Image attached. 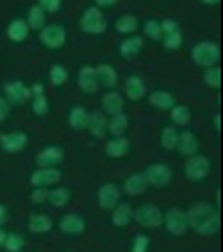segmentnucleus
Masks as SVG:
<instances>
[{"mask_svg": "<svg viewBox=\"0 0 223 252\" xmlns=\"http://www.w3.org/2000/svg\"><path fill=\"white\" fill-rule=\"evenodd\" d=\"M187 214V225L201 236H214L221 227V214H219L217 205L210 203H194Z\"/></svg>", "mask_w": 223, "mask_h": 252, "instance_id": "f257e3e1", "label": "nucleus"}, {"mask_svg": "<svg viewBox=\"0 0 223 252\" xmlns=\"http://www.w3.org/2000/svg\"><path fill=\"white\" fill-rule=\"evenodd\" d=\"M219 59H221V50L212 41H198L196 45L191 47V61L203 70L219 65Z\"/></svg>", "mask_w": 223, "mask_h": 252, "instance_id": "f03ea898", "label": "nucleus"}, {"mask_svg": "<svg viewBox=\"0 0 223 252\" xmlns=\"http://www.w3.org/2000/svg\"><path fill=\"white\" fill-rule=\"evenodd\" d=\"M210 171H212V162H210V158L201 156V153L187 158L185 167H183L185 178L191 180V183H201V180H205L207 176H210Z\"/></svg>", "mask_w": 223, "mask_h": 252, "instance_id": "7ed1b4c3", "label": "nucleus"}, {"mask_svg": "<svg viewBox=\"0 0 223 252\" xmlns=\"http://www.w3.org/2000/svg\"><path fill=\"white\" fill-rule=\"evenodd\" d=\"M79 27H81V32H86V34H93V36H97V34H104V32H106L108 23H106V16H104V11H99L95 5H93V7H86V11L81 14Z\"/></svg>", "mask_w": 223, "mask_h": 252, "instance_id": "20e7f679", "label": "nucleus"}, {"mask_svg": "<svg viewBox=\"0 0 223 252\" xmlns=\"http://www.w3.org/2000/svg\"><path fill=\"white\" fill-rule=\"evenodd\" d=\"M133 223H138L140 227H160L162 225V210L154 203H144L138 210H133Z\"/></svg>", "mask_w": 223, "mask_h": 252, "instance_id": "39448f33", "label": "nucleus"}, {"mask_svg": "<svg viewBox=\"0 0 223 252\" xmlns=\"http://www.w3.org/2000/svg\"><path fill=\"white\" fill-rule=\"evenodd\" d=\"M144 180H147V187H154V189H165L169 187L171 183V169L162 162H156V164H149L147 169L142 171Z\"/></svg>", "mask_w": 223, "mask_h": 252, "instance_id": "423d86ee", "label": "nucleus"}, {"mask_svg": "<svg viewBox=\"0 0 223 252\" xmlns=\"http://www.w3.org/2000/svg\"><path fill=\"white\" fill-rule=\"evenodd\" d=\"M162 225L167 227L171 236H183L190 225H187V214L181 207H169L167 212H162Z\"/></svg>", "mask_w": 223, "mask_h": 252, "instance_id": "0eeeda50", "label": "nucleus"}, {"mask_svg": "<svg viewBox=\"0 0 223 252\" xmlns=\"http://www.w3.org/2000/svg\"><path fill=\"white\" fill-rule=\"evenodd\" d=\"M38 38L45 47L50 50H61L68 41V32H65L64 25H59V23H52V25H45L41 32H38Z\"/></svg>", "mask_w": 223, "mask_h": 252, "instance_id": "6e6552de", "label": "nucleus"}, {"mask_svg": "<svg viewBox=\"0 0 223 252\" xmlns=\"http://www.w3.org/2000/svg\"><path fill=\"white\" fill-rule=\"evenodd\" d=\"M2 97L9 101V106H21L32 99V90H30V86L23 84V81H7Z\"/></svg>", "mask_w": 223, "mask_h": 252, "instance_id": "1a4fd4ad", "label": "nucleus"}, {"mask_svg": "<svg viewBox=\"0 0 223 252\" xmlns=\"http://www.w3.org/2000/svg\"><path fill=\"white\" fill-rule=\"evenodd\" d=\"M61 178H64V173H61L59 167L36 169V171L30 176V185H32V187H48L50 189V185L61 183Z\"/></svg>", "mask_w": 223, "mask_h": 252, "instance_id": "9d476101", "label": "nucleus"}, {"mask_svg": "<svg viewBox=\"0 0 223 252\" xmlns=\"http://www.w3.org/2000/svg\"><path fill=\"white\" fill-rule=\"evenodd\" d=\"M120 196H122V189L117 187L115 183H104L97 189V203H99L101 210L111 212L117 203H120Z\"/></svg>", "mask_w": 223, "mask_h": 252, "instance_id": "9b49d317", "label": "nucleus"}, {"mask_svg": "<svg viewBox=\"0 0 223 252\" xmlns=\"http://www.w3.org/2000/svg\"><path fill=\"white\" fill-rule=\"evenodd\" d=\"M147 84H144V79L138 77V74H131V77L124 79V97L131 101H140L147 97Z\"/></svg>", "mask_w": 223, "mask_h": 252, "instance_id": "f8f14e48", "label": "nucleus"}, {"mask_svg": "<svg viewBox=\"0 0 223 252\" xmlns=\"http://www.w3.org/2000/svg\"><path fill=\"white\" fill-rule=\"evenodd\" d=\"M101 113L106 117H113L117 113H124V97L122 93H117V90H108L104 93L101 97Z\"/></svg>", "mask_w": 223, "mask_h": 252, "instance_id": "ddd939ff", "label": "nucleus"}, {"mask_svg": "<svg viewBox=\"0 0 223 252\" xmlns=\"http://www.w3.org/2000/svg\"><path fill=\"white\" fill-rule=\"evenodd\" d=\"M59 230L68 236H79L86 232V220L79 214H65L59 219Z\"/></svg>", "mask_w": 223, "mask_h": 252, "instance_id": "4468645a", "label": "nucleus"}, {"mask_svg": "<svg viewBox=\"0 0 223 252\" xmlns=\"http://www.w3.org/2000/svg\"><path fill=\"white\" fill-rule=\"evenodd\" d=\"M77 84L84 93H97L101 88L99 86V79H97V72H95V65H84L77 74Z\"/></svg>", "mask_w": 223, "mask_h": 252, "instance_id": "2eb2a0df", "label": "nucleus"}, {"mask_svg": "<svg viewBox=\"0 0 223 252\" xmlns=\"http://www.w3.org/2000/svg\"><path fill=\"white\" fill-rule=\"evenodd\" d=\"M176 151L181 153L183 158H191L198 153V137L191 131H178V144Z\"/></svg>", "mask_w": 223, "mask_h": 252, "instance_id": "dca6fc26", "label": "nucleus"}, {"mask_svg": "<svg viewBox=\"0 0 223 252\" xmlns=\"http://www.w3.org/2000/svg\"><path fill=\"white\" fill-rule=\"evenodd\" d=\"M0 147L5 149L7 153H21L27 147V135L21 131L5 133V135H0Z\"/></svg>", "mask_w": 223, "mask_h": 252, "instance_id": "f3484780", "label": "nucleus"}, {"mask_svg": "<svg viewBox=\"0 0 223 252\" xmlns=\"http://www.w3.org/2000/svg\"><path fill=\"white\" fill-rule=\"evenodd\" d=\"M61 160H64V151H61V147H45V149H41L38 156H36L38 169L57 167V164H61Z\"/></svg>", "mask_w": 223, "mask_h": 252, "instance_id": "a211bd4d", "label": "nucleus"}, {"mask_svg": "<svg viewBox=\"0 0 223 252\" xmlns=\"http://www.w3.org/2000/svg\"><path fill=\"white\" fill-rule=\"evenodd\" d=\"M106 126H108V117L104 115L101 110H93V113H88L86 131L91 133L93 137H104L106 135Z\"/></svg>", "mask_w": 223, "mask_h": 252, "instance_id": "6ab92c4d", "label": "nucleus"}, {"mask_svg": "<svg viewBox=\"0 0 223 252\" xmlns=\"http://www.w3.org/2000/svg\"><path fill=\"white\" fill-rule=\"evenodd\" d=\"M111 223L115 227H128L133 223V207L128 203H117L111 210Z\"/></svg>", "mask_w": 223, "mask_h": 252, "instance_id": "aec40b11", "label": "nucleus"}, {"mask_svg": "<svg viewBox=\"0 0 223 252\" xmlns=\"http://www.w3.org/2000/svg\"><path fill=\"white\" fill-rule=\"evenodd\" d=\"M147 97H149V104L158 110H171L176 106L174 94L169 90H151V93H147Z\"/></svg>", "mask_w": 223, "mask_h": 252, "instance_id": "412c9836", "label": "nucleus"}, {"mask_svg": "<svg viewBox=\"0 0 223 252\" xmlns=\"http://www.w3.org/2000/svg\"><path fill=\"white\" fill-rule=\"evenodd\" d=\"M95 72H97V79H99V86H104V88L113 90L117 86V81H120V77H117V70L113 68L111 63H101V65H95Z\"/></svg>", "mask_w": 223, "mask_h": 252, "instance_id": "4be33fe9", "label": "nucleus"}, {"mask_svg": "<svg viewBox=\"0 0 223 252\" xmlns=\"http://www.w3.org/2000/svg\"><path fill=\"white\" fill-rule=\"evenodd\" d=\"M142 47H144V38H140V36H127V38H122V43H120V47H117V52H120V57H124V59H133L135 54H140L142 52Z\"/></svg>", "mask_w": 223, "mask_h": 252, "instance_id": "5701e85b", "label": "nucleus"}, {"mask_svg": "<svg viewBox=\"0 0 223 252\" xmlns=\"http://www.w3.org/2000/svg\"><path fill=\"white\" fill-rule=\"evenodd\" d=\"M128 151H131V142L127 137H111L104 144V153L108 158H124Z\"/></svg>", "mask_w": 223, "mask_h": 252, "instance_id": "b1692460", "label": "nucleus"}, {"mask_svg": "<svg viewBox=\"0 0 223 252\" xmlns=\"http://www.w3.org/2000/svg\"><path fill=\"white\" fill-rule=\"evenodd\" d=\"M122 189L127 196H142L149 187H147V180H144L142 173H131L122 183Z\"/></svg>", "mask_w": 223, "mask_h": 252, "instance_id": "393cba45", "label": "nucleus"}, {"mask_svg": "<svg viewBox=\"0 0 223 252\" xmlns=\"http://www.w3.org/2000/svg\"><path fill=\"white\" fill-rule=\"evenodd\" d=\"M128 124H131V120H128L127 113H117V115L108 117L106 133H111L113 137H124V133L128 131Z\"/></svg>", "mask_w": 223, "mask_h": 252, "instance_id": "a878e982", "label": "nucleus"}, {"mask_svg": "<svg viewBox=\"0 0 223 252\" xmlns=\"http://www.w3.org/2000/svg\"><path fill=\"white\" fill-rule=\"evenodd\" d=\"M52 227H54V223L48 214H32L30 220H27V230L32 232V234H48Z\"/></svg>", "mask_w": 223, "mask_h": 252, "instance_id": "bb28decb", "label": "nucleus"}, {"mask_svg": "<svg viewBox=\"0 0 223 252\" xmlns=\"http://www.w3.org/2000/svg\"><path fill=\"white\" fill-rule=\"evenodd\" d=\"M27 36H30V27H27V23L23 21V18H16V21H11L9 25H7V38H9V41L23 43Z\"/></svg>", "mask_w": 223, "mask_h": 252, "instance_id": "cd10ccee", "label": "nucleus"}, {"mask_svg": "<svg viewBox=\"0 0 223 252\" xmlns=\"http://www.w3.org/2000/svg\"><path fill=\"white\" fill-rule=\"evenodd\" d=\"M138 27H140V18L135 14H122L115 21V30L120 34H127V36H133Z\"/></svg>", "mask_w": 223, "mask_h": 252, "instance_id": "c85d7f7f", "label": "nucleus"}, {"mask_svg": "<svg viewBox=\"0 0 223 252\" xmlns=\"http://www.w3.org/2000/svg\"><path fill=\"white\" fill-rule=\"evenodd\" d=\"M68 122L74 131H86V124H88V110H86V106H81V104L72 106V108H70V115H68Z\"/></svg>", "mask_w": 223, "mask_h": 252, "instance_id": "c756f323", "label": "nucleus"}, {"mask_svg": "<svg viewBox=\"0 0 223 252\" xmlns=\"http://www.w3.org/2000/svg\"><path fill=\"white\" fill-rule=\"evenodd\" d=\"M45 21H48V16L38 9V5L30 7V11H27V18H25V23H27V27H30V30H38V32H41L43 27L48 25Z\"/></svg>", "mask_w": 223, "mask_h": 252, "instance_id": "7c9ffc66", "label": "nucleus"}, {"mask_svg": "<svg viewBox=\"0 0 223 252\" xmlns=\"http://www.w3.org/2000/svg\"><path fill=\"white\" fill-rule=\"evenodd\" d=\"M70 198H72L70 187H54L48 196V203L54 205V207H65V205L70 203Z\"/></svg>", "mask_w": 223, "mask_h": 252, "instance_id": "2f4dec72", "label": "nucleus"}, {"mask_svg": "<svg viewBox=\"0 0 223 252\" xmlns=\"http://www.w3.org/2000/svg\"><path fill=\"white\" fill-rule=\"evenodd\" d=\"M176 144H178V128L176 126H165L162 133H160V147L167 149V151H174Z\"/></svg>", "mask_w": 223, "mask_h": 252, "instance_id": "473e14b6", "label": "nucleus"}, {"mask_svg": "<svg viewBox=\"0 0 223 252\" xmlns=\"http://www.w3.org/2000/svg\"><path fill=\"white\" fill-rule=\"evenodd\" d=\"M169 115H171V122H174L171 126H187V124H190V120H191L190 108H187V106H183V104H176L174 108L169 110Z\"/></svg>", "mask_w": 223, "mask_h": 252, "instance_id": "72a5a7b5", "label": "nucleus"}, {"mask_svg": "<svg viewBox=\"0 0 223 252\" xmlns=\"http://www.w3.org/2000/svg\"><path fill=\"white\" fill-rule=\"evenodd\" d=\"M142 32H144V38H149V41H162L160 21H156V18H149V21H144Z\"/></svg>", "mask_w": 223, "mask_h": 252, "instance_id": "f704fd0d", "label": "nucleus"}, {"mask_svg": "<svg viewBox=\"0 0 223 252\" xmlns=\"http://www.w3.org/2000/svg\"><path fill=\"white\" fill-rule=\"evenodd\" d=\"M203 84H205L207 88H212V90L221 88V68H219V65L207 68L205 72H203Z\"/></svg>", "mask_w": 223, "mask_h": 252, "instance_id": "c9c22d12", "label": "nucleus"}, {"mask_svg": "<svg viewBox=\"0 0 223 252\" xmlns=\"http://www.w3.org/2000/svg\"><path fill=\"white\" fill-rule=\"evenodd\" d=\"M2 248H5L7 252H23V248H25V236L16 234V232H11V234H7Z\"/></svg>", "mask_w": 223, "mask_h": 252, "instance_id": "e433bc0d", "label": "nucleus"}, {"mask_svg": "<svg viewBox=\"0 0 223 252\" xmlns=\"http://www.w3.org/2000/svg\"><path fill=\"white\" fill-rule=\"evenodd\" d=\"M68 81V70L64 65H52L50 68V84L54 86H64Z\"/></svg>", "mask_w": 223, "mask_h": 252, "instance_id": "4c0bfd02", "label": "nucleus"}, {"mask_svg": "<svg viewBox=\"0 0 223 252\" xmlns=\"http://www.w3.org/2000/svg\"><path fill=\"white\" fill-rule=\"evenodd\" d=\"M50 110V101L45 94H41V97H32V113L36 117H43L45 113Z\"/></svg>", "mask_w": 223, "mask_h": 252, "instance_id": "58836bf2", "label": "nucleus"}, {"mask_svg": "<svg viewBox=\"0 0 223 252\" xmlns=\"http://www.w3.org/2000/svg\"><path fill=\"white\" fill-rule=\"evenodd\" d=\"M149 246H151V239L140 232V234H135V239L131 243V252H149Z\"/></svg>", "mask_w": 223, "mask_h": 252, "instance_id": "ea45409f", "label": "nucleus"}, {"mask_svg": "<svg viewBox=\"0 0 223 252\" xmlns=\"http://www.w3.org/2000/svg\"><path fill=\"white\" fill-rule=\"evenodd\" d=\"M162 45H165L167 50H178V47L183 45V34L181 32H174V34L162 36Z\"/></svg>", "mask_w": 223, "mask_h": 252, "instance_id": "a19ab883", "label": "nucleus"}, {"mask_svg": "<svg viewBox=\"0 0 223 252\" xmlns=\"http://www.w3.org/2000/svg\"><path fill=\"white\" fill-rule=\"evenodd\" d=\"M38 9L43 11V14H57L59 9H61V0H41L38 2Z\"/></svg>", "mask_w": 223, "mask_h": 252, "instance_id": "79ce46f5", "label": "nucleus"}, {"mask_svg": "<svg viewBox=\"0 0 223 252\" xmlns=\"http://www.w3.org/2000/svg\"><path fill=\"white\" fill-rule=\"evenodd\" d=\"M160 30H162V36H167V34L181 32V27H178V21H174V18H165V21H160Z\"/></svg>", "mask_w": 223, "mask_h": 252, "instance_id": "37998d69", "label": "nucleus"}, {"mask_svg": "<svg viewBox=\"0 0 223 252\" xmlns=\"http://www.w3.org/2000/svg\"><path fill=\"white\" fill-rule=\"evenodd\" d=\"M48 196H50V189H48V187H34V191H32V203H36V205L48 203Z\"/></svg>", "mask_w": 223, "mask_h": 252, "instance_id": "c03bdc74", "label": "nucleus"}, {"mask_svg": "<svg viewBox=\"0 0 223 252\" xmlns=\"http://www.w3.org/2000/svg\"><path fill=\"white\" fill-rule=\"evenodd\" d=\"M9 113H11V106H9V101L0 94V122H5L7 117H9Z\"/></svg>", "mask_w": 223, "mask_h": 252, "instance_id": "a18cd8bd", "label": "nucleus"}, {"mask_svg": "<svg viewBox=\"0 0 223 252\" xmlns=\"http://www.w3.org/2000/svg\"><path fill=\"white\" fill-rule=\"evenodd\" d=\"M117 5V0H95V7L97 9H111V7H115Z\"/></svg>", "mask_w": 223, "mask_h": 252, "instance_id": "49530a36", "label": "nucleus"}, {"mask_svg": "<svg viewBox=\"0 0 223 252\" xmlns=\"http://www.w3.org/2000/svg\"><path fill=\"white\" fill-rule=\"evenodd\" d=\"M30 90H32V97H41V94H45V86L43 84H34Z\"/></svg>", "mask_w": 223, "mask_h": 252, "instance_id": "de8ad7c7", "label": "nucleus"}, {"mask_svg": "<svg viewBox=\"0 0 223 252\" xmlns=\"http://www.w3.org/2000/svg\"><path fill=\"white\" fill-rule=\"evenodd\" d=\"M7 219H9V216H7V207L5 205H0V227L7 223Z\"/></svg>", "mask_w": 223, "mask_h": 252, "instance_id": "09e8293b", "label": "nucleus"}, {"mask_svg": "<svg viewBox=\"0 0 223 252\" xmlns=\"http://www.w3.org/2000/svg\"><path fill=\"white\" fill-rule=\"evenodd\" d=\"M212 122H214V128H217V131H221V113H214Z\"/></svg>", "mask_w": 223, "mask_h": 252, "instance_id": "8fccbe9b", "label": "nucleus"}, {"mask_svg": "<svg viewBox=\"0 0 223 252\" xmlns=\"http://www.w3.org/2000/svg\"><path fill=\"white\" fill-rule=\"evenodd\" d=\"M5 239H7V232L2 230V227H0V246H2V243H5Z\"/></svg>", "mask_w": 223, "mask_h": 252, "instance_id": "3c124183", "label": "nucleus"}]
</instances>
